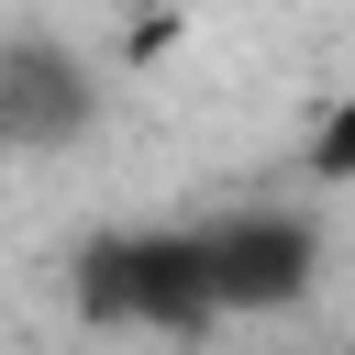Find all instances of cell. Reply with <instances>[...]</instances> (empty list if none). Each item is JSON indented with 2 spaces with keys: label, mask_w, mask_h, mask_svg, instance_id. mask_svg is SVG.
Wrapping results in <instances>:
<instances>
[{
  "label": "cell",
  "mask_w": 355,
  "mask_h": 355,
  "mask_svg": "<svg viewBox=\"0 0 355 355\" xmlns=\"http://www.w3.org/2000/svg\"><path fill=\"white\" fill-rule=\"evenodd\" d=\"M78 311L89 322H133V333H211V255L200 222H144V233H100L78 244Z\"/></svg>",
  "instance_id": "1"
},
{
  "label": "cell",
  "mask_w": 355,
  "mask_h": 355,
  "mask_svg": "<svg viewBox=\"0 0 355 355\" xmlns=\"http://www.w3.org/2000/svg\"><path fill=\"white\" fill-rule=\"evenodd\" d=\"M100 122V78H89V55L78 44H44V33H11L0 44V133H11V155L33 144H78Z\"/></svg>",
  "instance_id": "3"
},
{
  "label": "cell",
  "mask_w": 355,
  "mask_h": 355,
  "mask_svg": "<svg viewBox=\"0 0 355 355\" xmlns=\"http://www.w3.org/2000/svg\"><path fill=\"white\" fill-rule=\"evenodd\" d=\"M200 255H211V300L222 322L233 311H300L322 288V222L300 200H244L222 222H200Z\"/></svg>",
  "instance_id": "2"
},
{
  "label": "cell",
  "mask_w": 355,
  "mask_h": 355,
  "mask_svg": "<svg viewBox=\"0 0 355 355\" xmlns=\"http://www.w3.org/2000/svg\"><path fill=\"white\" fill-rule=\"evenodd\" d=\"M0 155H11V133H0Z\"/></svg>",
  "instance_id": "6"
},
{
  "label": "cell",
  "mask_w": 355,
  "mask_h": 355,
  "mask_svg": "<svg viewBox=\"0 0 355 355\" xmlns=\"http://www.w3.org/2000/svg\"><path fill=\"white\" fill-rule=\"evenodd\" d=\"M300 166H311V189H355V89H333V100H322V122H311Z\"/></svg>",
  "instance_id": "4"
},
{
  "label": "cell",
  "mask_w": 355,
  "mask_h": 355,
  "mask_svg": "<svg viewBox=\"0 0 355 355\" xmlns=\"http://www.w3.org/2000/svg\"><path fill=\"white\" fill-rule=\"evenodd\" d=\"M144 11H178V0H144Z\"/></svg>",
  "instance_id": "5"
}]
</instances>
